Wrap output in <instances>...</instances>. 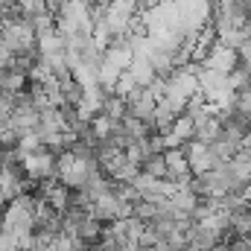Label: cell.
Returning a JSON list of instances; mask_svg holds the SVG:
<instances>
[{"mask_svg":"<svg viewBox=\"0 0 251 251\" xmlns=\"http://www.w3.org/2000/svg\"><path fill=\"white\" fill-rule=\"evenodd\" d=\"M126 102H128V117H137L143 123H149L158 108V97L152 94V88H137Z\"/></svg>","mask_w":251,"mask_h":251,"instance_id":"1","label":"cell"},{"mask_svg":"<svg viewBox=\"0 0 251 251\" xmlns=\"http://www.w3.org/2000/svg\"><path fill=\"white\" fill-rule=\"evenodd\" d=\"M59 94H62V102L70 108H79L82 100H85V85L76 79V76H67L59 82Z\"/></svg>","mask_w":251,"mask_h":251,"instance_id":"2","label":"cell"},{"mask_svg":"<svg viewBox=\"0 0 251 251\" xmlns=\"http://www.w3.org/2000/svg\"><path fill=\"white\" fill-rule=\"evenodd\" d=\"M102 114L108 120H114V123H123L126 117H128V102H126L123 97H117V94H108L105 105H102Z\"/></svg>","mask_w":251,"mask_h":251,"instance_id":"3","label":"cell"}]
</instances>
